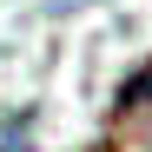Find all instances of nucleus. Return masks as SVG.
Masks as SVG:
<instances>
[{
    "label": "nucleus",
    "mask_w": 152,
    "mask_h": 152,
    "mask_svg": "<svg viewBox=\"0 0 152 152\" xmlns=\"http://www.w3.org/2000/svg\"><path fill=\"white\" fill-rule=\"evenodd\" d=\"M119 126H139V139L152 145V73H139L119 99Z\"/></svg>",
    "instance_id": "f257e3e1"
}]
</instances>
